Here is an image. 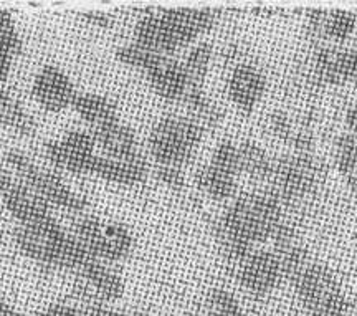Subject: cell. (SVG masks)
<instances>
[{"instance_id": "6da1fadb", "label": "cell", "mask_w": 357, "mask_h": 316, "mask_svg": "<svg viewBox=\"0 0 357 316\" xmlns=\"http://www.w3.org/2000/svg\"><path fill=\"white\" fill-rule=\"evenodd\" d=\"M281 227V204L275 194H248L236 199L222 219L223 246L245 258L253 243L273 237Z\"/></svg>"}, {"instance_id": "7a4b0ae2", "label": "cell", "mask_w": 357, "mask_h": 316, "mask_svg": "<svg viewBox=\"0 0 357 316\" xmlns=\"http://www.w3.org/2000/svg\"><path fill=\"white\" fill-rule=\"evenodd\" d=\"M13 239L22 253L53 269L78 271L95 258L89 255L75 235L66 234L58 222L40 227L19 225Z\"/></svg>"}, {"instance_id": "3957f363", "label": "cell", "mask_w": 357, "mask_h": 316, "mask_svg": "<svg viewBox=\"0 0 357 316\" xmlns=\"http://www.w3.org/2000/svg\"><path fill=\"white\" fill-rule=\"evenodd\" d=\"M204 137L197 119L166 116L155 124L149 136V151L159 166L181 167L190 161Z\"/></svg>"}, {"instance_id": "277c9868", "label": "cell", "mask_w": 357, "mask_h": 316, "mask_svg": "<svg viewBox=\"0 0 357 316\" xmlns=\"http://www.w3.org/2000/svg\"><path fill=\"white\" fill-rule=\"evenodd\" d=\"M6 163L13 176L25 186H29L50 207L55 206L70 212H83L88 207V200L75 193L55 171L40 167L24 153L8 151L6 154Z\"/></svg>"}, {"instance_id": "5b68a950", "label": "cell", "mask_w": 357, "mask_h": 316, "mask_svg": "<svg viewBox=\"0 0 357 316\" xmlns=\"http://www.w3.org/2000/svg\"><path fill=\"white\" fill-rule=\"evenodd\" d=\"M199 35L178 17L177 8L147 13L134 27V43L147 50L171 55L190 45Z\"/></svg>"}, {"instance_id": "8992f818", "label": "cell", "mask_w": 357, "mask_h": 316, "mask_svg": "<svg viewBox=\"0 0 357 316\" xmlns=\"http://www.w3.org/2000/svg\"><path fill=\"white\" fill-rule=\"evenodd\" d=\"M75 239L100 262H119L132 250V235L119 222L84 217L75 225Z\"/></svg>"}, {"instance_id": "52a82bcc", "label": "cell", "mask_w": 357, "mask_h": 316, "mask_svg": "<svg viewBox=\"0 0 357 316\" xmlns=\"http://www.w3.org/2000/svg\"><path fill=\"white\" fill-rule=\"evenodd\" d=\"M296 292L303 306L312 316H344V295L331 271L324 266H305L296 277Z\"/></svg>"}, {"instance_id": "ba28073f", "label": "cell", "mask_w": 357, "mask_h": 316, "mask_svg": "<svg viewBox=\"0 0 357 316\" xmlns=\"http://www.w3.org/2000/svg\"><path fill=\"white\" fill-rule=\"evenodd\" d=\"M0 195L3 206L20 225L40 227L56 222L50 206L3 166H0Z\"/></svg>"}, {"instance_id": "9c48e42d", "label": "cell", "mask_w": 357, "mask_h": 316, "mask_svg": "<svg viewBox=\"0 0 357 316\" xmlns=\"http://www.w3.org/2000/svg\"><path fill=\"white\" fill-rule=\"evenodd\" d=\"M238 172V149L231 141H222L213 151L212 161L197 171L195 181L205 194L223 200L235 195Z\"/></svg>"}, {"instance_id": "30bf717a", "label": "cell", "mask_w": 357, "mask_h": 316, "mask_svg": "<svg viewBox=\"0 0 357 316\" xmlns=\"http://www.w3.org/2000/svg\"><path fill=\"white\" fill-rule=\"evenodd\" d=\"M95 148L91 133L73 129L61 140L47 142L45 156L56 169H63L71 174H89L96 158Z\"/></svg>"}, {"instance_id": "8fae6325", "label": "cell", "mask_w": 357, "mask_h": 316, "mask_svg": "<svg viewBox=\"0 0 357 316\" xmlns=\"http://www.w3.org/2000/svg\"><path fill=\"white\" fill-rule=\"evenodd\" d=\"M33 96L37 103L48 113H60L73 105L75 91L68 75L55 65H45L33 80Z\"/></svg>"}, {"instance_id": "7c38bea8", "label": "cell", "mask_w": 357, "mask_h": 316, "mask_svg": "<svg viewBox=\"0 0 357 316\" xmlns=\"http://www.w3.org/2000/svg\"><path fill=\"white\" fill-rule=\"evenodd\" d=\"M283 277L278 255L273 252L258 250L243 258L240 266V283L253 295H266L273 292Z\"/></svg>"}, {"instance_id": "4fadbf2b", "label": "cell", "mask_w": 357, "mask_h": 316, "mask_svg": "<svg viewBox=\"0 0 357 316\" xmlns=\"http://www.w3.org/2000/svg\"><path fill=\"white\" fill-rule=\"evenodd\" d=\"M266 80L257 66L250 63L236 65L229 78V96L236 108L252 111L265 95Z\"/></svg>"}, {"instance_id": "5bb4252c", "label": "cell", "mask_w": 357, "mask_h": 316, "mask_svg": "<svg viewBox=\"0 0 357 316\" xmlns=\"http://www.w3.org/2000/svg\"><path fill=\"white\" fill-rule=\"evenodd\" d=\"M281 197L298 199L311 190L316 181V167L307 156H294L273 169Z\"/></svg>"}, {"instance_id": "9a60e30c", "label": "cell", "mask_w": 357, "mask_h": 316, "mask_svg": "<svg viewBox=\"0 0 357 316\" xmlns=\"http://www.w3.org/2000/svg\"><path fill=\"white\" fill-rule=\"evenodd\" d=\"M146 75L155 95L169 103L182 101L189 90L184 66L181 61L172 60L171 57H162L159 63Z\"/></svg>"}, {"instance_id": "2e32d148", "label": "cell", "mask_w": 357, "mask_h": 316, "mask_svg": "<svg viewBox=\"0 0 357 316\" xmlns=\"http://www.w3.org/2000/svg\"><path fill=\"white\" fill-rule=\"evenodd\" d=\"M89 174L118 186H137L146 181L147 163L142 156L136 159H128V161L96 156Z\"/></svg>"}, {"instance_id": "e0dca14e", "label": "cell", "mask_w": 357, "mask_h": 316, "mask_svg": "<svg viewBox=\"0 0 357 316\" xmlns=\"http://www.w3.org/2000/svg\"><path fill=\"white\" fill-rule=\"evenodd\" d=\"M91 135L95 144L106 154V158L128 161V159H136L142 156L137 149L136 135L126 124L119 121L106 124L95 129Z\"/></svg>"}, {"instance_id": "ac0fdd59", "label": "cell", "mask_w": 357, "mask_h": 316, "mask_svg": "<svg viewBox=\"0 0 357 316\" xmlns=\"http://www.w3.org/2000/svg\"><path fill=\"white\" fill-rule=\"evenodd\" d=\"M77 273L84 287L101 301H116L123 296L124 282L121 277L96 258L84 264Z\"/></svg>"}, {"instance_id": "d6986e66", "label": "cell", "mask_w": 357, "mask_h": 316, "mask_svg": "<svg viewBox=\"0 0 357 316\" xmlns=\"http://www.w3.org/2000/svg\"><path fill=\"white\" fill-rule=\"evenodd\" d=\"M71 106L83 118V121L95 129L119 121L118 108L113 101L96 93H77Z\"/></svg>"}, {"instance_id": "ffe728a7", "label": "cell", "mask_w": 357, "mask_h": 316, "mask_svg": "<svg viewBox=\"0 0 357 316\" xmlns=\"http://www.w3.org/2000/svg\"><path fill=\"white\" fill-rule=\"evenodd\" d=\"M0 128L12 129L22 136H33L37 129L33 118L3 86H0Z\"/></svg>"}, {"instance_id": "44dd1931", "label": "cell", "mask_w": 357, "mask_h": 316, "mask_svg": "<svg viewBox=\"0 0 357 316\" xmlns=\"http://www.w3.org/2000/svg\"><path fill=\"white\" fill-rule=\"evenodd\" d=\"M238 171L253 179H265L273 176V163L266 151L255 144V142H242L238 146Z\"/></svg>"}, {"instance_id": "7402d4cb", "label": "cell", "mask_w": 357, "mask_h": 316, "mask_svg": "<svg viewBox=\"0 0 357 316\" xmlns=\"http://www.w3.org/2000/svg\"><path fill=\"white\" fill-rule=\"evenodd\" d=\"M319 77L329 83H342L349 80V52L339 48H324L316 60Z\"/></svg>"}, {"instance_id": "603a6c76", "label": "cell", "mask_w": 357, "mask_h": 316, "mask_svg": "<svg viewBox=\"0 0 357 316\" xmlns=\"http://www.w3.org/2000/svg\"><path fill=\"white\" fill-rule=\"evenodd\" d=\"M212 61V45L207 42L199 43L189 52V55L185 57L184 63V71L187 82H189V90L190 88H202L205 82V77H207L208 68H211Z\"/></svg>"}, {"instance_id": "cb8c5ba5", "label": "cell", "mask_w": 357, "mask_h": 316, "mask_svg": "<svg viewBox=\"0 0 357 316\" xmlns=\"http://www.w3.org/2000/svg\"><path fill=\"white\" fill-rule=\"evenodd\" d=\"M162 57L167 55H160V53L151 52L147 50V48L136 45V43H131V45L121 47L116 50V59L121 61V63L144 71V73L153 70Z\"/></svg>"}, {"instance_id": "d4e9b609", "label": "cell", "mask_w": 357, "mask_h": 316, "mask_svg": "<svg viewBox=\"0 0 357 316\" xmlns=\"http://www.w3.org/2000/svg\"><path fill=\"white\" fill-rule=\"evenodd\" d=\"M356 24L357 19L354 13L337 10L326 15L323 29L328 37H331L334 40H346L351 37L352 32H354Z\"/></svg>"}, {"instance_id": "484cf974", "label": "cell", "mask_w": 357, "mask_h": 316, "mask_svg": "<svg viewBox=\"0 0 357 316\" xmlns=\"http://www.w3.org/2000/svg\"><path fill=\"white\" fill-rule=\"evenodd\" d=\"M208 306H211L208 316H245L242 305L236 300V296L223 288L212 290L208 296Z\"/></svg>"}, {"instance_id": "4316f807", "label": "cell", "mask_w": 357, "mask_h": 316, "mask_svg": "<svg viewBox=\"0 0 357 316\" xmlns=\"http://www.w3.org/2000/svg\"><path fill=\"white\" fill-rule=\"evenodd\" d=\"M0 47L15 57L22 52V38L15 29V22L6 10H0Z\"/></svg>"}, {"instance_id": "83f0119b", "label": "cell", "mask_w": 357, "mask_h": 316, "mask_svg": "<svg viewBox=\"0 0 357 316\" xmlns=\"http://www.w3.org/2000/svg\"><path fill=\"white\" fill-rule=\"evenodd\" d=\"M337 164L344 172L357 171V136L352 133L337 142Z\"/></svg>"}, {"instance_id": "f1b7e54d", "label": "cell", "mask_w": 357, "mask_h": 316, "mask_svg": "<svg viewBox=\"0 0 357 316\" xmlns=\"http://www.w3.org/2000/svg\"><path fill=\"white\" fill-rule=\"evenodd\" d=\"M158 177L164 184L169 186L172 189H182L185 184L184 172L181 167H172V166H159L158 167Z\"/></svg>"}, {"instance_id": "f546056e", "label": "cell", "mask_w": 357, "mask_h": 316, "mask_svg": "<svg viewBox=\"0 0 357 316\" xmlns=\"http://www.w3.org/2000/svg\"><path fill=\"white\" fill-rule=\"evenodd\" d=\"M82 19L84 22H88L89 25L101 27V29H108V27L113 25V17L105 12H86L83 13Z\"/></svg>"}, {"instance_id": "4dcf8cb0", "label": "cell", "mask_w": 357, "mask_h": 316, "mask_svg": "<svg viewBox=\"0 0 357 316\" xmlns=\"http://www.w3.org/2000/svg\"><path fill=\"white\" fill-rule=\"evenodd\" d=\"M40 316H84V313L68 305H52Z\"/></svg>"}, {"instance_id": "1f68e13d", "label": "cell", "mask_w": 357, "mask_h": 316, "mask_svg": "<svg viewBox=\"0 0 357 316\" xmlns=\"http://www.w3.org/2000/svg\"><path fill=\"white\" fill-rule=\"evenodd\" d=\"M13 59H15V55H12L6 48L0 47V86L6 83L8 73H10Z\"/></svg>"}, {"instance_id": "d6a6232c", "label": "cell", "mask_w": 357, "mask_h": 316, "mask_svg": "<svg viewBox=\"0 0 357 316\" xmlns=\"http://www.w3.org/2000/svg\"><path fill=\"white\" fill-rule=\"evenodd\" d=\"M346 123H347V126H349L352 135L357 136V105L352 106V108L347 111Z\"/></svg>"}, {"instance_id": "836d02e7", "label": "cell", "mask_w": 357, "mask_h": 316, "mask_svg": "<svg viewBox=\"0 0 357 316\" xmlns=\"http://www.w3.org/2000/svg\"><path fill=\"white\" fill-rule=\"evenodd\" d=\"M349 80L357 84V47L349 52Z\"/></svg>"}, {"instance_id": "e575fe53", "label": "cell", "mask_w": 357, "mask_h": 316, "mask_svg": "<svg viewBox=\"0 0 357 316\" xmlns=\"http://www.w3.org/2000/svg\"><path fill=\"white\" fill-rule=\"evenodd\" d=\"M0 316H22L17 313L15 308L3 298L2 293H0Z\"/></svg>"}]
</instances>
